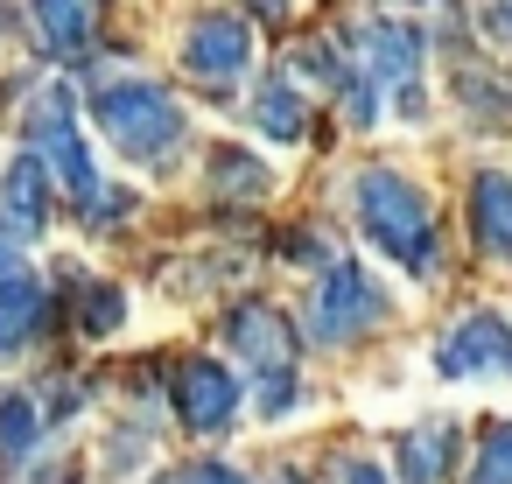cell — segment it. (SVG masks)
Here are the masks:
<instances>
[{"label": "cell", "instance_id": "1", "mask_svg": "<svg viewBox=\"0 0 512 484\" xmlns=\"http://www.w3.org/2000/svg\"><path fill=\"white\" fill-rule=\"evenodd\" d=\"M351 204H358L365 239H372L386 260H400V267L421 274V281L442 267V239H435L428 197H421L407 176H393V169H365V176L351 183Z\"/></svg>", "mask_w": 512, "mask_h": 484}, {"label": "cell", "instance_id": "2", "mask_svg": "<svg viewBox=\"0 0 512 484\" xmlns=\"http://www.w3.org/2000/svg\"><path fill=\"white\" fill-rule=\"evenodd\" d=\"M92 120H99V134L120 148V155H134V162H169L176 148H183V106H176V92H162V85H106V92H92Z\"/></svg>", "mask_w": 512, "mask_h": 484}, {"label": "cell", "instance_id": "3", "mask_svg": "<svg viewBox=\"0 0 512 484\" xmlns=\"http://www.w3.org/2000/svg\"><path fill=\"white\" fill-rule=\"evenodd\" d=\"M351 50H358V71H351V120H358V127L379 120V92H386V85L400 92L407 113L421 106V92H414V78H421V36H414V29H400V22H365V29L351 36Z\"/></svg>", "mask_w": 512, "mask_h": 484}, {"label": "cell", "instance_id": "4", "mask_svg": "<svg viewBox=\"0 0 512 484\" xmlns=\"http://www.w3.org/2000/svg\"><path fill=\"white\" fill-rule=\"evenodd\" d=\"M379 316H386V295L372 288V274L351 267V260H330L323 281H316V295H309V337L316 344H351Z\"/></svg>", "mask_w": 512, "mask_h": 484}, {"label": "cell", "instance_id": "5", "mask_svg": "<svg viewBox=\"0 0 512 484\" xmlns=\"http://www.w3.org/2000/svg\"><path fill=\"white\" fill-rule=\"evenodd\" d=\"M29 134H36V155L64 176V190L92 211L99 204V176H92V155H85V134H78V113H71V92L64 85H50L43 99H36V113H29Z\"/></svg>", "mask_w": 512, "mask_h": 484}, {"label": "cell", "instance_id": "6", "mask_svg": "<svg viewBox=\"0 0 512 484\" xmlns=\"http://www.w3.org/2000/svg\"><path fill=\"white\" fill-rule=\"evenodd\" d=\"M442 379H512V323L498 309H470L442 344H435Z\"/></svg>", "mask_w": 512, "mask_h": 484}, {"label": "cell", "instance_id": "7", "mask_svg": "<svg viewBox=\"0 0 512 484\" xmlns=\"http://www.w3.org/2000/svg\"><path fill=\"white\" fill-rule=\"evenodd\" d=\"M246 64H253V29H246L239 15H204V22H190V36H183V71H190V78L232 85V78H246Z\"/></svg>", "mask_w": 512, "mask_h": 484}, {"label": "cell", "instance_id": "8", "mask_svg": "<svg viewBox=\"0 0 512 484\" xmlns=\"http://www.w3.org/2000/svg\"><path fill=\"white\" fill-rule=\"evenodd\" d=\"M176 414H183L197 435L232 428V414H239V379H232L218 358H183V365H176Z\"/></svg>", "mask_w": 512, "mask_h": 484}, {"label": "cell", "instance_id": "9", "mask_svg": "<svg viewBox=\"0 0 512 484\" xmlns=\"http://www.w3.org/2000/svg\"><path fill=\"white\" fill-rule=\"evenodd\" d=\"M225 337H232V351L253 358L260 372H295V330H288V316H281L274 302H239L232 323H225Z\"/></svg>", "mask_w": 512, "mask_h": 484}, {"label": "cell", "instance_id": "10", "mask_svg": "<svg viewBox=\"0 0 512 484\" xmlns=\"http://www.w3.org/2000/svg\"><path fill=\"white\" fill-rule=\"evenodd\" d=\"M106 22V0H29V29L50 57H78Z\"/></svg>", "mask_w": 512, "mask_h": 484}, {"label": "cell", "instance_id": "11", "mask_svg": "<svg viewBox=\"0 0 512 484\" xmlns=\"http://www.w3.org/2000/svg\"><path fill=\"white\" fill-rule=\"evenodd\" d=\"M0 218H8L22 239H36L50 225V162L43 155L8 162V176H0Z\"/></svg>", "mask_w": 512, "mask_h": 484}, {"label": "cell", "instance_id": "12", "mask_svg": "<svg viewBox=\"0 0 512 484\" xmlns=\"http://www.w3.org/2000/svg\"><path fill=\"white\" fill-rule=\"evenodd\" d=\"M393 463H400V477H407V484H442V477L456 470V421H449V414H435V421L407 428V435H400V449H393Z\"/></svg>", "mask_w": 512, "mask_h": 484}, {"label": "cell", "instance_id": "13", "mask_svg": "<svg viewBox=\"0 0 512 484\" xmlns=\"http://www.w3.org/2000/svg\"><path fill=\"white\" fill-rule=\"evenodd\" d=\"M43 316H50L43 281H29V274H8V281H0V358L29 351V337L43 330Z\"/></svg>", "mask_w": 512, "mask_h": 484}, {"label": "cell", "instance_id": "14", "mask_svg": "<svg viewBox=\"0 0 512 484\" xmlns=\"http://www.w3.org/2000/svg\"><path fill=\"white\" fill-rule=\"evenodd\" d=\"M470 232L491 260H512V176H477L470 183Z\"/></svg>", "mask_w": 512, "mask_h": 484}, {"label": "cell", "instance_id": "15", "mask_svg": "<svg viewBox=\"0 0 512 484\" xmlns=\"http://www.w3.org/2000/svg\"><path fill=\"white\" fill-rule=\"evenodd\" d=\"M253 127L267 134V141H302L309 134V106H302V92L288 85V78H267L260 92H253Z\"/></svg>", "mask_w": 512, "mask_h": 484}, {"label": "cell", "instance_id": "16", "mask_svg": "<svg viewBox=\"0 0 512 484\" xmlns=\"http://www.w3.org/2000/svg\"><path fill=\"white\" fill-rule=\"evenodd\" d=\"M204 183H211L218 197H239V204H253V197L274 190V176H267L253 155H239V148H218V155L204 162Z\"/></svg>", "mask_w": 512, "mask_h": 484}, {"label": "cell", "instance_id": "17", "mask_svg": "<svg viewBox=\"0 0 512 484\" xmlns=\"http://www.w3.org/2000/svg\"><path fill=\"white\" fill-rule=\"evenodd\" d=\"M43 400H29V393H8V400H0V456H8V463H22L36 442H43Z\"/></svg>", "mask_w": 512, "mask_h": 484}, {"label": "cell", "instance_id": "18", "mask_svg": "<svg viewBox=\"0 0 512 484\" xmlns=\"http://www.w3.org/2000/svg\"><path fill=\"white\" fill-rule=\"evenodd\" d=\"M470 484H512V421L484 428V442H477V463H470Z\"/></svg>", "mask_w": 512, "mask_h": 484}, {"label": "cell", "instance_id": "19", "mask_svg": "<svg viewBox=\"0 0 512 484\" xmlns=\"http://www.w3.org/2000/svg\"><path fill=\"white\" fill-rule=\"evenodd\" d=\"M78 323H85V337H113V330L127 323V295H120V288H85Z\"/></svg>", "mask_w": 512, "mask_h": 484}, {"label": "cell", "instance_id": "20", "mask_svg": "<svg viewBox=\"0 0 512 484\" xmlns=\"http://www.w3.org/2000/svg\"><path fill=\"white\" fill-rule=\"evenodd\" d=\"M253 407H260L267 421H281V414L295 407V372H260V393H253Z\"/></svg>", "mask_w": 512, "mask_h": 484}, {"label": "cell", "instance_id": "21", "mask_svg": "<svg viewBox=\"0 0 512 484\" xmlns=\"http://www.w3.org/2000/svg\"><path fill=\"white\" fill-rule=\"evenodd\" d=\"M484 36L491 43H512V0H484Z\"/></svg>", "mask_w": 512, "mask_h": 484}, {"label": "cell", "instance_id": "22", "mask_svg": "<svg viewBox=\"0 0 512 484\" xmlns=\"http://www.w3.org/2000/svg\"><path fill=\"white\" fill-rule=\"evenodd\" d=\"M190 484H246V477H239L232 463H197V470H190Z\"/></svg>", "mask_w": 512, "mask_h": 484}, {"label": "cell", "instance_id": "23", "mask_svg": "<svg viewBox=\"0 0 512 484\" xmlns=\"http://www.w3.org/2000/svg\"><path fill=\"white\" fill-rule=\"evenodd\" d=\"M337 484H386V470H379V463H344Z\"/></svg>", "mask_w": 512, "mask_h": 484}, {"label": "cell", "instance_id": "24", "mask_svg": "<svg viewBox=\"0 0 512 484\" xmlns=\"http://www.w3.org/2000/svg\"><path fill=\"white\" fill-rule=\"evenodd\" d=\"M8 267H15V246H8V232H0V281H8Z\"/></svg>", "mask_w": 512, "mask_h": 484}, {"label": "cell", "instance_id": "25", "mask_svg": "<svg viewBox=\"0 0 512 484\" xmlns=\"http://www.w3.org/2000/svg\"><path fill=\"white\" fill-rule=\"evenodd\" d=\"M253 8H267V15L281 22V15H288V0H253Z\"/></svg>", "mask_w": 512, "mask_h": 484}, {"label": "cell", "instance_id": "26", "mask_svg": "<svg viewBox=\"0 0 512 484\" xmlns=\"http://www.w3.org/2000/svg\"><path fill=\"white\" fill-rule=\"evenodd\" d=\"M0 22H8V8H0Z\"/></svg>", "mask_w": 512, "mask_h": 484}, {"label": "cell", "instance_id": "27", "mask_svg": "<svg viewBox=\"0 0 512 484\" xmlns=\"http://www.w3.org/2000/svg\"><path fill=\"white\" fill-rule=\"evenodd\" d=\"M407 8H414V0H407Z\"/></svg>", "mask_w": 512, "mask_h": 484}]
</instances>
